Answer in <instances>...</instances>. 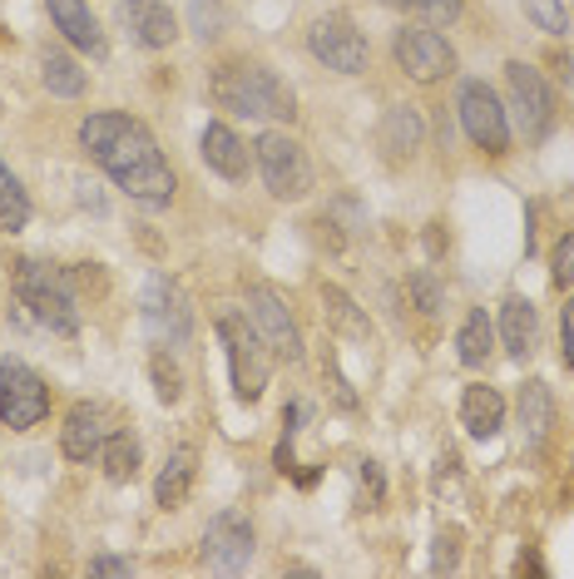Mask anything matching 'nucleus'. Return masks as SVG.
<instances>
[{"label": "nucleus", "instance_id": "f03ea898", "mask_svg": "<svg viewBox=\"0 0 574 579\" xmlns=\"http://www.w3.org/2000/svg\"><path fill=\"white\" fill-rule=\"evenodd\" d=\"M208 94H213L218 110L243 114V120H297L292 85H283L267 65H253V60L218 65L213 80H208Z\"/></svg>", "mask_w": 574, "mask_h": 579}, {"label": "nucleus", "instance_id": "39448f33", "mask_svg": "<svg viewBox=\"0 0 574 579\" xmlns=\"http://www.w3.org/2000/svg\"><path fill=\"white\" fill-rule=\"evenodd\" d=\"M218 342H223V352H228V371H233L238 401L253 407L267 387V352L273 347H267L263 332L253 327V318H238V312L218 318Z\"/></svg>", "mask_w": 574, "mask_h": 579}, {"label": "nucleus", "instance_id": "5701e85b", "mask_svg": "<svg viewBox=\"0 0 574 579\" xmlns=\"http://www.w3.org/2000/svg\"><path fill=\"white\" fill-rule=\"evenodd\" d=\"M490 352H495V327H490V318H485V308L465 312L461 332H455V357H461V367H471V371L485 367Z\"/></svg>", "mask_w": 574, "mask_h": 579}, {"label": "nucleus", "instance_id": "58836bf2", "mask_svg": "<svg viewBox=\"0 0 574 579\" xmlns=\"http://www.w3.org/2000/svg\"><path fill=\"white\" fill-rule=\"evenodd\" d=\"M515 575H544V559L534 555V549H525V555L515 559Z\"/></svg>", "mask_w": 574, "mask_h": 579}, {"label": "nucleus", "instance_id": "9b49d317", "mask_svg": "<svg viewBox=\"0 0 574 579\" xmlns=\"http://www.w3.org/2000/svg\"><path fill=\"white\" fill-rule=\"evenodd\" d=\"M307 51H312L317 65H327V70H336V75H362L366 70V35L356 31L346 15H322V21H312Z\"/></svg>", "mask_w": 574, "mask_h": 579}, {"label": "nucleus", "instance_id": "dca6fc26", "mask_svg": "<svg viewBox=\"0 0 574 579\" xmlns=\"http://www.w3.org/2000/svg\"><path fill=\"white\" fill-rule=\"evenodd\" d=\"M104 436H109L104 407H95V401H79V407H69L65 426H59V450H65L69 460H95L99 446H104Z\"/></svg>", "mask_w": 574, "mask_h": 579}, {"label": "nucleus", "instance_id": "412c9836", "mask_svg": "<svg viewBox=\"0 0 574 579\" xmlns=\"http://www.w3.org/2000/svg\"><path fill=\"white\" fill-rule=\"evenodd\" d=\"M322 312H327V327L332 332H342V337H352V342H372V318H366V308H356L352 292H342L336 282L322 288Z\"/></svg>", "mask_w": 574, "mask_h": 579}, {"label": "nucleus", "instance_id": "a211bd4d", "mask_svg": "<svg viewBox=\"0 0 574 579\" xmlns=\"http://www.w3.org/2000/svg\"><path fill=\"white\" fill-rule=\"evenodd\" d=\"M421 134H426L421 114H416L411 104H391L386 120H382V130H376V144H382V154L391 164H401V159H411V154L421 149Z\"/></svg>", "mask_w": 574, "mask_h": 579}, {"label": "nucleus", "instance_id": "c85d7f7f", "mask_svg": "<svg viewBox=\"0 0 574 579\" xmlns=\"http://www.w3.org/2000/svg\"><path fill=\"white\" fill-rule=\"evenodd\" d=\"M406 292H411V302H416V308H421L426 312V318H435V312H441L445 308V292H441V282H435L431 278V272H411V278H406Z\"/></svg>", "mask_w": 574, "mask_h": 579}, {"label": "nucleus", "instance_id": "b1692460", "mask_svg": "<svg viewBox=\"0 0 574 579\" xmlns=\"http://www.w3.org/2000/svg\"><path fill=\"white\" fill-rule=\"evenodd\" d=\"M500 342H505V352H510L515 361L534 352V308L525 298H510L500 308Z\"/></svg>", "mask_w": 574, "mask_h": 579}, {"label": "nucleus", "instance_id": "9d476101", "mask_svg": "<svg viewBox=\"0 0 574 579\" xmlns=\"http://www.w3.org/2000/svg\"><path fill=\"white\" fill-rule=\"evenodd\" d=\"M505 90H510V110H515V124H520L525 140H544L554 124V100H550V85L534 65L525 60H510L505 65Z\"/></svg>", "mask_w": 574, "mask_h": 579}, {"label": "nucleus", "instance_id": "1a4fd4ad", "mask_svg": "<svg viewBox=\"0 0 574 579\" xmlns=\"http://www.w3.org/2000/svg\"><path fill=\"white\" fill-rule=\"evenodd\" d=\"M391 55L416 85H435L445 75H455V51L441 31L431 25H411V31H396L391 41Z\"/></svg>", "mask_w": 574, "mask_h": 579}, {"label": "nucleus", "instance_id": "bb28decb", "mask_svg": "<svg viewBox=\"0 0 574 579\" xmlns=\"http://www.w3.org/2000/svg\"><path fill=\"white\" fill-rule=\"evenodd\" d=\"M30 223V199H25V189H20V179L0 164V229L5 233H20Z\"/></svg>", "mask_w": 574, "mask_h": 579}, {"label": "nucleus", "instance_id": "7c9ffc66", "mask_svg": "<svg viewBox=\"0 0 574 579\" xmlns=\"http://www.w3.org/2000/svg\"><path fill=\"white\" fill-rule=\"evenodd\" d=\"M406 11L421 15L426 25H455L461 21V0H406Z\"/></svg>", "mask_w": 574, "mask_h": 579}, {"label": "nucleus", "instance_id": "72a5a7b5", "mask_svg": "<svg viewBox=\"0 0 574 579\" xmlns=\"http://www.w3.org/2000/svg\"><path fill=\"white\" fill-rule=\"evenodd\" d=\"M461 565V549H455V535H435V555H431V569L445 575V569Z\"/></svg>", "mask_w": 574, "mask_h": 579}, {"label": "nucleus", "instance_id": "473e14b6", "mask_svg": "<svg viewBox=\"0 0 574 579\" xmlns=\"http://www.w3.org/2000/svg\"><path fill=\"white\" fill-rule=\"evenodd\" d=\"M560 361L574 367V298H564V312H560Z\"/></svg>", "mask_w": 574, "mask_h": 579}, {"label": "nucleus", "instance_id": "cd10ccee", "mask_svg": "<svg viewBox=\"0 0 574 579\" xmlns=\"http://www.w3.org/2000/svg\"><path fill=\"white\" fill-rule=\"evenodd\" d=\"M148 377H154V397L164 401V407H178V401H184V371H178V361L168 357V352H154V357H148Z\"/></svg>", "mask_w": 574, "mask_h": 579}, {"label": "nucleus", "instance_id": "20e7f679", "mask_svg": "<svg viewBox=\"0 0 574 579\" xmlns=\"http://www.w3.org/2000/svg\"><path fill=\"white\" fill-rule=\"evenodd\" d=\"M257 174H263L267 193L283 203H297L312 193V164H307V149L292 140L287 130H263L253 144Z\"/></svg>", "mask_w": 574, "mask_h": 579}, {"label": "nucleus", "instance_id": "6e6552de", "mask_svg": "<svg viewBox=\"0 0 574 579\" xmlns=\"http://www.w3.org/2000/svg\"><path fill=\"white\" fill-rule=\"evenodd\" d=\"M49 416V387L35 367L25 361H5L0 367V421L10 431H35Z\"/></svg>", "mask_w": 574, "mask_h": 579}, {"label": "nucleus", "instance_id": "6ab92c4d", "mask_svg": "<svg viewBox=\"0 0 574 579\" xmlns=\"http://www.w3.org/2000/svg\"><path fill=\"white\" fill-rule=\"evenodd\" d=\"M461 426L471 431L475 441L500 436V426H505V397L495 387H465V397H461Z\"/></svg>", "mask_w": 574, "mask_h": 579}, {"label": "nucleus", "instance_id": "ddd939ff", "mask_svg": "<svg viewBox=\"0 0 574 579\" xmlns=\"http://www.w3.org/2000/svg\"><path fill=\"white\" fill-rule=\"evenodd\" d=\"M203 555H208V565H213L218 575H243V569L253 565V525H247V515H238V510H218V515L208 520Z\"/></svg>", "mask_w": 574, "mask_h": 579}, {"label": "nucleus", "instance_id": "a878e982", "mask_svg": "<svg viewBox=\"0 0 574 579\" xmlns=\"http://www.w3.org/2000/svg\"><path fill=\"white\" fill-rule=\"evenodd\" d=\"M40 80H45V90L59 94V100H79V94H85V70H79L65 51L40 55Z\"/></svg>", "mask_w": 574, "mask_h": 579}, {"label": "nucleus", "instance_id": "aec40b11", "mask_svg": "<svg viewBox=\"0 0 574 579\" xmlns=\"http://www.w3.org/2000/svg\"><path fill=\"white\" fill-rule=\"evenodd\" d=\"M194 476H198V450H194V446H178L174 456L164 460V470H158V480H154V500H158L164 510L184 505L188 490H194Z\"/></svg>", "mask_w": 574, "mask_h": 579}, {"label": "nucleus", "instance_id": "ea45409f", "mask_svg": "<svg viewBox=\"0 0 574 579\" xmlns=\"http://www.w3.org/2000/svg\"><path fill=\"white\" fill-rule=\"evenodd\" d=\"M382 5H396V11H406V0H382Z\"/></svg>", "mask_w": 574, "mask_h": 579}, {"label": "nucleus", "instance_id": "c756f323", "mask_svg": "<svg viewBox=\"0 0 574 579\" xmlns=\"http://www.w3.org/2000/svg\"><path fill=\"white\" fill-rule=\"evenodd\" d=\"M525 15L540 25L544 35H564L570 31V15H564V0H525Z\"/></svg>", "mask_w": 574, "mask_h": 579}, {"label": "nucleus", "instance_id": "393cba45", "mask_svg": "<svg viewBox=\"0 0 574 579\" xmlns=\"http://www.w3.org/2000/svg\"><path fill=\"white\" fill-rule=\"evenodd\" d=\"M95 460L104 466V476L114 480V486H124V480H134V476H139V441L129 436V431H109Z\"/></svg>", "mask_w": 574, "mask_h": 579}, {"label": "nucleus", "instance_id": "0eeeda50", "mask_svg": "<svg viewBox=\"0 0 574 579\" xmlns=\"http://www.w3.org/2000/svg\"><path fill=\"white\" fill-rule=\"evenodd\" d=\"M139 308H144V327L158 347H184V342L194 337V308H188L184 288H178L174 278H164V272L148 278Z\"/></svg>", "mask_w": 574, "mask_h": 579}, {"label": "nucleus", "instance_id": "4c0bfd02", "mask_svg": "<svg viewBox=\"0 0 574 579\" xmlns=\"http://www.w3.org/2000/svg\"><path fill=\"white\" fill-rule=\"evenodd\" d=\"M362 486L372 490V500H382V470H376V460H362Z\"/></svg>", "mask_w": 574, "mask_h": 579}, {"label": "nucleus", "instance_id": "7ed1b4c3", "mask_svg": "<svg viewBox=\"0 0 574 579\" xmlns=\"http://www.w3.org/2000/svg\"><path fill=\"white\" fill-rule=\"evenodd\" d=\"M15 298L30 318L40 322L45 332L55 337H75L79 332V308H75V288L69 278L55 268V263H40V258H20L15 263Z\"/></svg>", "mask_w": 574, "mask_h": 579}, {"label": "nucleus", "instance_id": "2eb2a0df", "mask_svg": "<svg viewBox=\"0 0 574 579\" xmlns=\"http://www.w3.org/2000/svg\"><path fill=\"white\" fill-rule=\"evenodd\" d=\"M119 15H124L129 35H134L144 51H168V45L178 41V21L164 0H124Z\"/></svg>", "mask_w": 574, "mask_h": 579}, {"label": "nucleus", "instance_id": "e433bc0d", "mask_svg": "<svg viewBox=\"0 0 574 579\" xmlns=\"http://www.w3.org/2000/svg\"><path fill=\"white\" fill-rule=\"evenodd\" d=\"M194 21H198V35L208 41V35H213V25H218V11L208 5V0H194Z\"/></svg>", "mask_w": 574, "mask_h": 579}, {"label": "nucleus", "instance_id": "f704fd0d", "mask_svg": "<svg viewBox=\"0 0 574 579\" xmlns=\"http://www.w3.org/2000/svg\"><path fill=\"white\" fill-rule=\"evenodd\" d=\"M89 575H134V565L119 555H95L89 559Z\"/></svg>", "mask_w": 574, "mask_h": 579}, {"label": "nucleus", "instance_id": "4468645a", "mask_svg": "<svg viewBox=\"0 0 574 579\" xmlns=\"http://www.w3.org/2000/svg\"><path fill=\"white\" fill-rule=\"evenodd\" d=\"M45 11H49V21H55V31L65 35L75 51L104 60L109 45H104V31H99L95 11H89V0H45Z\"/></svg>", "mask_w": 574, "mask_h": 579}, {"label": "nucleus", "instance_id": "f3484780", "mask_svg": "<svg viewBox=\"0 0 574 579\" xmlns=\"http://www.w3.org/2000/svg\"><path fill=\"white\" fill-rule=\"evenodd\" d=\"M198 154H203V164L213 174H223V179H247V144L238 140L228 124H208L203 134H198Z\"/></svg>", "mask_w": 574, "mask_h": 579}, {"label": "nucleus", "instance_id": "c9c22d12", "mask_svg": "<svg viewBox=\"0 0 574 579\" xmlns=\"http://www.w3.org/2000/svg\"><path fill=\"white\" fill-rule=\"evenodd\" d=\"M327 377H332V391H336V407H346V411H356V397H352V387H346V377L336 371V361H327Z\"/></svg>", "mask_w": 574, "mask_h": 579}, {"label": "nucleus", "instance_id": "2f4dec72", "mask_svg": "<svg viewBox=\"0 0 574 579\" xmlns=\"http://www.w3.org/2000/svg\"><path fill=\"white\" fill-rule=\"evenodd\" d=\"M550 278H554V288H570V282H574V233H564V238L554 243V253H550Z\"/></svg>", "mask_w": 574, "mask_h": 579}, {"label": "nucleus", "instance_id": "423d86ee", "mask_svg": "<svg viewBox=\"0 0 574 579\" xmlns=\"http://www.w3.org/2000/svg\"><path fill=\"white\" fill-rule=\"evenodd\" d=\"M455 114H461V130L475 149L495 154L500 159L510 149V120H505V104L495 100V90L485 80H465L455 94Z\"/></svg>", "mask_w": 574, "mask_h": 579}, {"label": "nucleus", "instance_id": "4be33fe9", "mask_svg": "<svg viewBox=\"0 0 574 579\" xmlns=\"http://www.w3.org/2000/svg\"><path fill=\"white\" fill-rule=\"evenodd\" d=\"M550 426H554L550 387H544V381H525V387H520V431H525V441L540 450L544 436H550Z\"/></svg>", "mask_w": 574, "mask_h": 579}, {"label": "nucleus", "instance_id": "f257e3e1", "mask_svg": "<svg viewBox=\"0 0 574 579\" xmlns=\"http://www.w3.org/2000/svg\"><path fill=\"white\" fill-rule=\"evenodd\" d=\"M79 144H85L89 159H95L134 203L164 209V203L174 199L178 179H174V169H168V159L158 154L154 134H148L139 120H129V114H119V110L85 114Z\"/></svg>", "mask_w": 574, "mask_h": 579}, {"label": "nucleus", "instance_id": "f8f14e48", "mask_svg": "<svg viewBox=\"0 0 574 579\" xmlns=\"http://www.w3.org/2000/svg\"><path fill=\"white\" fill-rule=\"evenodd\" d=\"M247 318H253V327L263 332V342L273 347V357L302 361V332H297L292 312H287V302H283V292L277 288L253 282V288H247Z\"/></svg>", "mask_w": 574, "mask_h": 579}]
</instances>
